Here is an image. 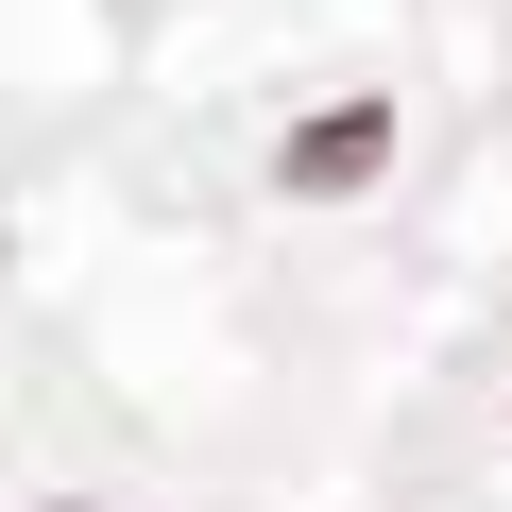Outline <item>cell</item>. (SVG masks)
Wrapping results in <instances>:
<instances>
[{"mask_svg": "<svg viewBox=\"0 0 512 512\" xmlns=\"http://www.w3.org/2000/svg\"><path fill=\"white\" fill-rule=\"evenodd\" d=\"M376 137H393L376 103H342V120H308V137H291V188H359V171H376Z\"/></svg>", "mask_w": 512, "mask_h": 512, "instance_id": "cell-1", "label": "cell"}]
</instances>
